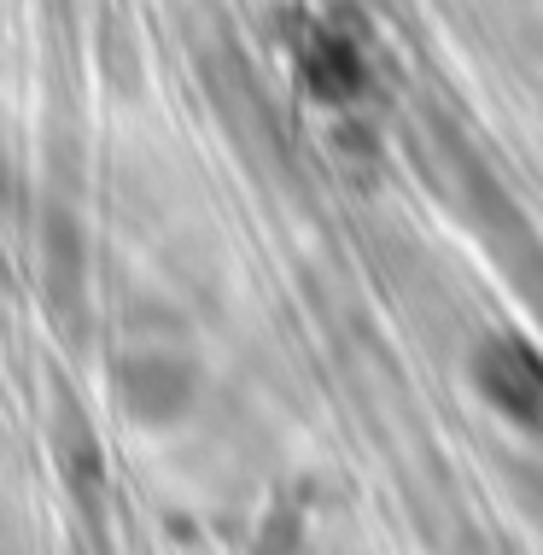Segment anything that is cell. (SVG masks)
Here are the masks:
<instances>
[{"instance_id": "1", "label": "cell", "mask_w": 543, "mask_h": 555, "mask_svg": "<svg viewBox=\"0 0 543 555\" xmlns=\"http://www.w3.org/2000/svg\"><path fill=\"white\" fill-rule=\"evenodd\" d=\"M467 374H474L479 398L503 422L543 427V357L526 339H486L474 351V363H467Z\"/></svg>"}]
</instances>
